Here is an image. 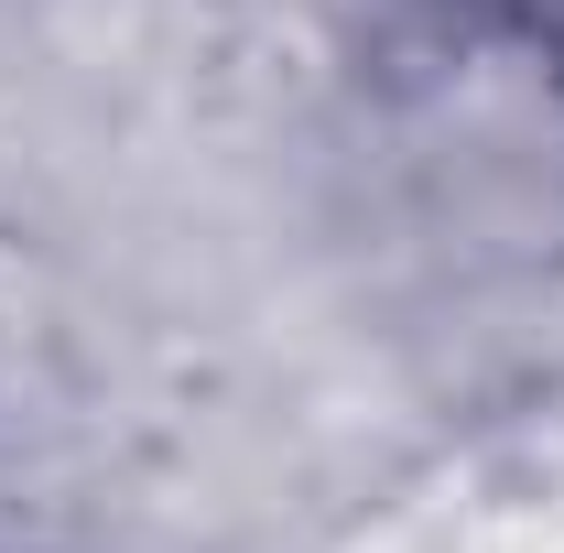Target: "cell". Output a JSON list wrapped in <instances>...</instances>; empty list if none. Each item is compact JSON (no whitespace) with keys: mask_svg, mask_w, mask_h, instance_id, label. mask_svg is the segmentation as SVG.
Listing matches in <instances>:
<instances>
[{"mask_svg":"<svg viewBox=\"0 0 564 553\" xmlns=\"http://www.w3.org/2000/svg\"><path fill=\"white\" fill-rule=\"evenodd\" d=\"M402 11L434 33H543V22H564V0H402Z\"/></svg>","mask_w":564,"mask_h":553,"instance_id":"1","label":"cell"}]
</instances>
